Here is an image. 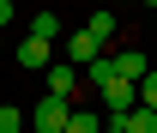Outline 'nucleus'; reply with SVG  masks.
Listing matches in <instances>:
<instances>
[{"label":"nucleus","mask_w":157,"mask_h":133,"mask_svg":"<svg viewBox=\"0 0 157 133\" xmlns=\"http://www.w3.org/2000/svg\"><path fill=\"white\" fill-rule=\"evenodd\" d=\"M67 115H73L67 97H48V91H42L36 109H30V127H36V133H60V127H67Z\"/></svg>","instance_id":"obj_1"},{"label":"nucleus","mask_w":157,"mask_h":133,"mask_svg":"<svg viewBox=\"0 0 157 133\" xmlns=\"http://www.w3.org/2000/svg\"><path fill=\"white\" fill-rule=\"evenodd\" d=\"M103 109H109V115L139 109V85H133V79H109V85H103Z\"/></svg>","instance_id":"obj_2"},{"label":"nucleus","mask_w":157,"mask_h":133,"mask_svg":"<svg viewBox=\"0 0 157 133\" xmlns=\"http://www.w3.org/2000/svg\"><path fill=\"white\" fill-rule=\"evenodd\" d=\"M48 97H67V103L78 97V67H73V61H60V67H48Z\"/></svg>","instance_id":"obj_3"},{"label":"nucleus","mask_w":157,"mask_h":133,"mask_svg":"<svg viewBox=\"0 0 157 133\" xmlns=\"http://www.w3.org/2000/svg\"><path fill=\"white\" fill-rule=\"evenodd\" d=\"M109 61H115V79H133V85H139L145 73H151V61H145V49H121V55H109Z\"/></svg>","instance_id":"obj_4"},{"label":"nucleus","mask_w":157,"mask_h":133,"mask_svg":"<svg viewBox=\"0 0 157 133\" xmlns=\"http://www.w3.org/2000/svg\"><path fill=\"white\" fill-rule=\"evenodd\" d=\"M97 55H103V42L91 37V30H78V37H67V61H73V67H91Z\"/></svg>","instance_id":"obj_5"},{"label":"nucleus","mask_w":157,"mask_h":133,"mask_svg":"<svg viewBox=\"0 0 157 133\" xmlns=\"http://www.w3.org/2000/svg\"><path fill=\"white\" fill-rule=\"evenodd\" d=\"M18 67H24V73H42V67H48V42H42V37H24L18 42Z\"/></svg>","instance_id":"obj_6"},{"label":"nucleus","mask_w":157,"mask_h":133,"mask_svg":"<svg viewBox=\"0 0 157 133\" xmlns=\"http://www.w3.org/2000/svg\"><path fill=\"white\" fill-rule=\"evenodd\" d=\"M60 133H103V115H97V109H78V103H73V115H67V127H60Z\"/></svg>","instance_id":"obj_7"},{"label":"nucleus","mask_w":157,"mask_h":133,"mask_svg":"<svg viewBox=\"0 0 157 133\" xmlns=\"http://www.w3.org/2000/svg\"><path fill=\"white\" fill-rule=\"evenodd\" d=\"M121 127H127V133H157V121H151V109H127Z\"/></svg>","instance_id":"obj_8"},{"label":"nucleus","mask_w":157,"mask_h":133,"mask_svg":"<svg viewBox=\"0 0 157 133\" xmlns=\"http://www.w3.org/2000/svg\"><path fill=\"white\" fill-rule=\"evenodd\" d=\"M85 30H91V37H115V30H121V24H115V12H91V24H85Z\"/></svg>","instance_id":"obj_9"},{"label":"nucleus","mask_w":157,"mask_h":133,"mask_svg":"<svg viewBox=\"0 0 157 133\" xmlns=\"http://www.w3.org/2000/svg\"><path fill=\"white\" fill-rule=\"evenodd\" d=\"M85 73H91V85H97V91H103V85L115 79V61H109V55H97V61H91V67H85Z\"/></svg>","instance_id":"obj_10"},{"label":"nucleus","mask_w":157,"mask_h":133,"mask_svg":"<svg viewBox=\"0 0 157 133\" xmlns=\"http://www.w3.org/2000/svg\"><path fill=\"white\" fill-rule=\"evenodd\" d=\"M30 37H42V42L60 37V18H55V12H36V18H30Z\"/></svg>","instance_id":"obj_11"},{"label":"nucleus","mask_w":157,"mask_h":133,"mask_svg":"<svg viewBox=\"0 0 157 133\" xmlns=\"http://www.w3.org/2000/svg\"><path fill=\"white\" fill-rule=\"evenodd\" d=\"M139 109H157V67L139 79Z\"/></svg>","instance_id":"obj_12"},{"label":"nucleus","mask_w":157,"mask_h":133,"mask_svg":"<svg viewBox=\"0 0 157 133\" xmlns=\"http://www.w3.org/2000/svg\"><path fill=\"white\" fill-rule=\"evenodd\" d=\"M0 133H24V115L12 109V103H0Z\"/></svg>","instance_id":"obj_13"},{"label":"nucleus","mask_w":157,"mask_h":133,"mask_svg":"<svg viewBox=\"0 0 157 133\" xmlns=\"http://www.w3.org/2000/svg\"><path fill=\"white\" fill-rule=\"evenodd\" d=\"M6 24H12V0H0V30H6Z\"/></svg>","instance_id":"obj_14"},{"label":"nucleus","mask_w":157,"mask_h":133,"mask_svg":"<svg viewBox=\"0 0 157 133\" xmlns=\"http://www.w3.org/2000/svg\"><path fill=\"white\" fill-rule=\"evenodd\" d=\"M103 133H127V127H121V115H109V121H103Z\"/></svg>","instance_id":"obj_15"}]
</instances>
